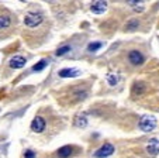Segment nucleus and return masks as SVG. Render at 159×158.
<instances>
[{
  "label": "nucleus",
  "instance_id": "obj_16",
  "mask_svg": "<svg viewBox=\"0 0 159 158\" xmlns=\"http://www.w3.org/2000/svg\"><path fill=\"white\" fill-rule=\"evenodd\" d=\"M47 65H48V60H41L39 62H37L35 65L33 66V71L34 72H39V71H42V69L47 68Z\"/></svg>",
  "mask_w": 159,
  "mask_h": 158
},
{
  "label": "nucleus",
  "instance_id": "obj_14",
  "mask_svg": "<svg viewBox=\"0 0 159 158\" xmlns=\"http://www.w3.org/2000/svg\"><path fill=\"white\" fill-rule=\"evenodd\" d=\"M138 27H139V20L138 18H132V20H129L128 23H127L125 30L127 31H135Z\"/></svg>",
  "mask_w": 159,
  "mask_h": 158
},
{
  "label": "nucleus",
  "instance_id": "obj_6",
  "mask_svg": "<svg viewBox=\"0 0 159 158\" xmlns=\"http://www.w3.org/2000/svg\"><path fill=\"white\" fill-rule=\"evenodd\" d=\"M90 10L93 12V14H103V13L107 10V2H103V0H96L92 3Z\"/></svg>",
  "mask_w": 159,
  "mask_h": 158
},
{
  "label": "nucleus",
  "instance_id": "obj_5",
  "mask_svg": "<svg viewBox=\"0 0 159 158\" xmlns=\"http://www.w3.org/2000/svg\"><path fill=\"white\" fill-rule=\"evenodd\" d=\"M30 127H31V130H33L34 133H42V131L45 130V127H47V123H45V120L42 119V117L37 116L35 119L31 122Z\"/></svg>",
  "mask_w": 159,
  "mask_h": 158
},
{
  "label": "nucleus",
  "instance_id": "obj_15",
  "mask_svg": "<svg viewBox=\"0 0 159 158\" xmlns=\"http://www.w3.org/2000/svg\"><path fill=\"white\" fill-rule=\"evenodd\" d=\"M107 82L110 86H116V85L120 82V76L117 74H108L107 75Z\"/></svg>",
  "mask_w": 159,
  "mask_h": 158
},
{
  "label": "nucleus",
  "instance_id": "obj_18",
  "mask_svg": "<svg viewBox=\"0 0 159 158\" xmlns=\"http://www.w3.org/2000/svg\"><path fill=\"white\" fill-rule=\"evenodd\" d=\"M127 3H128L131 7H134L135 10H138V12H142V10H144V2H135V0H128Z\"/></svg>",
  "mask_w": 159,
  "mask_h": 158
},
{
  "label": "nucleus",
  "instance_id": "obj_7",
  "mask_svg": "<svg viewBox=\"0 0 159 158\" xmlns=\"http://www.w3.org/2000/svg\"><path fill=\"white\" fill-rule=\"evenodd\" d=\"M27 60L24 57H21V55H16V57H11L9 61V66L11 69H20L25 65Z\"/></svg>",
  "mask_w": 159,
  "mask_h": 158
},
{
  "label": "nucleus",
  "instance_id": "obj_19",
  "mask_svg": "<svg viewBox=\"0 0 159 158\" xmlns=\"http://www.w3.org/2000/svg\"><path fill=\"white\" fill-rule=\"evenodd\" d=\"M70 50H72V47H70V45H63V47L58 48V50L55 51V55H58V57H61V55H65L66 52H69Z\"/></svg>",
  "mask_w": 159,
  "mask_h": 158
},
{
  "label": "nucleus",
  "instance_id": "obj_3",
  "mask_svg": "<svg viewBox=\"0 0 159 158\" xmlns=\"http://www.w3.org/2000/svg\"><path fill=\"white\" fill-rule=\"evenodd\" d=\"M114 154V146L110 143H106L94 152V157L96 158H106V157H110V155Z\"/></svg>",
  "mask_w": 159,
  "mask_h": 158
},
{
  "label": "nucleus",
  "instance_id": "obj_9",
  "mask_svg": "<svg viewBox=\"0 0 159 158\" xmlns=\"http://www.w3.org/2000/svg\"><path fill=\"white\" fill-rule=\"evenodd\" d=\"M147 152L149 155H158L159 154V140L158 138H151L147 146Z\"/></svg>",
  "mask_w": 159,
  "mask_h": 158
},
{
  "label": "nucleus",
  "instance_id": "obj_17",
  "mask_svg": "<svg viewBox=\"0 0 159 158\" xmlns=\"http://www.w3.org/2000/svg\"><path fill=\"white\" fill-rule=\"evenodd\" d=\"M102 47H103V44L100 41H94V42H90V44L87 45V51H89V52H96V51L100 50Z\"/></svg>",
  "mask_w": 159,
  "mask_h": 158
},
{
  "label": "nucleus",
  "instance_id": "obj_20",
  "mask_svg": "<svg viewBox=\"0 0 159 158\" xmlns=\"http://www.w3.org/2000/svg\"><path fill=\"white\" fill-rule=\"evenodd\" d=\"M24 158H35V152H34L33 150H27V151L24 152Z\"/></svg>",
  "mask_w": 159,
  "mask_h": 158
},
{
  "label": "nucleus",
  "instance_id": "obj_13",
  "mask_svg": "<svg viewBox=\"0 0 159 158\" xmlns=\"http://www.w3.org/2000/svg\"><path fill=\"white\" fill-rule=\"evenodd\" d=\"M11 26V18L7 14H0V30L3 28H7Z\"/></svg>",
  "mask_w": 159,
  "mask_h": 158
},
{
  "label": "nucleus",
  "instance_id": "obj_10",
  "mask_svg": "<svg viewBox=\"0 0 159 158\" xmlns=\"http://www.w3.org/2000/svg\"><path fill=\"white\" fill-rule=\"evenodd\" d=\"M73 124L76 126V127H86L87 126V117H86V113H79L78 116H76L75 122H73Z\"/></svg>",
  "mask_w": 159,
  "mask_h": 158
},
{
  "label": "nucleus",
  "instance_id": "obj_4",
  "mask_svg": "<svg viewBox=\"0 0 159 158\" xmlns=\"http://www.w3.org/2000/svg\"><path fill=\"white\" fill-rule=\"evenodd\" d=\"M128 61L132 64V65L138 66V65H142V64L145 62V58L139 51L132 50V51H129V54H128Z\"/></svg>",
  "mask_w": 159,
  "mask_h": 158
},
{
  "label": "nucleus",
  "instance_id": "obj_12",
  "mask_svg": "<svg viewBox=\"0 0 159 158\" xmlns=\"http://www.w3.org/2000/svg\"><path fill=\"white\" fill-rule=\"evenodd\" d=\"M147 90V85L144 82H135L134 86H132V93L134 95H142Z\"/></svg>",
  "mask_w": 159,
  "mask_h": 158
},
{
  "label": "nucleus",
  "instance_id": "obj_1",
  "mask_svg": "<svg viewBox=\"0 0 159 158\" xmlns=\"http://www.w3.org/2000/svg\"><path fill=\"white\" fill-rule=\"evenodd\" d=\"M138 127H139V130H142L144 133L153 131L156 127V119L153 116H142L141 119H139Z\"/></svg>",
  "mask_w": 159,
  "mask_h": 158
},
{
  "label": "nucleus",
  "instance_id": "obj_8",
  "mask_svg": "<svg viewBox=\"0 0 159 158\" xmlns=\"http://www.w3.org/2000/svg\"><path fill=\"white\" fill-rule=\"evenodd\" d=\"M82 75V71L79 68H63L59 71L61 78H78Z\"/></svg>",
  "mask_w": 159,
  "mask_h": 158
},
{
  "label": "nucleus",
  "instance_id": "obj_11",
  "mask_svg": "<svg viewBox=\"0 0 159 158\" xmlns=\"http://www.w3.org/2000/svg\"><path fill=\"white\" fill-rule=\"evenodd\" d=\"M72 152H73V148L70 146H63L58 150V157L59 158H68V157L72 155Z\"/></svg>",
  "mask_w": 159,
  "mask_h": 158
},
{
  "label": "nucleus",
  "instance_id": "obj_2",
  "mask_svg": "<svg viewBox=\"0 0 159 158\" xmlns=\"http://www.w3.org/2000/svg\"><path fill=\"white\" fill-rule=\"evenodd\" d=\"M42 20H44V17H42L41 13L30 12V13H27V14H25L24 24L27 26V27L34 28V27H37V26H39V24L42 23Z\"/></svg>",
  "mask_w": 159,
  "mask_h": 158
}]
</instances>
